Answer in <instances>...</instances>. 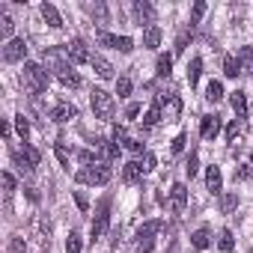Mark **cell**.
I'll return each instance as SVG.
<instances>
[{"mask_svg":"<svg viewBox=\"0 0 253 253\" xmlns=\"http://www.w3.org/2000/svg\"><path fill=\"white\" fill-rule=\"evenodd\" d=\"M45 66L57 75V81L63 86H72V89L81 86V75L69 66V51H63V48H45Z\"/></svg>","mask_w":253,"mask_h":253,"instance_id":"cell-1","label":"cell"},{"mask_svg":"<svg viewBox=\"0 0 253 253\" xmlns=\"http://www.w3.org/2000/svg\"><path fill=\"white\" fill-rule=\"evenodd\" d=\"M48 84H51V75H48L45 66H39V63H24V86H27L30 92H45Z\"/></svg>","mask_w":253,"mask_h":253,"instance_id":"cell-2","label":"cell"},{"mask_svg":"<svg viewBox=\"0 0 253 253\" xmlns=\"http://www.w3.org/2000/svg\"><path fill=\"white\" fill-rule=\"evenodd\" d=\"M110 176H113V170L107 167V161H101V164H95V167H84V170H78L75 179H78L81 185H107Z\"/></svg>","mask_w":253,"mask_h":253,"instance_id":"cell-3","label":"cell"},{"mask_svg":"<svg viewBox=\"0 0 253 253\" xmlns=\"http://www.w3.org/2000/svg\"><path fill=\"white\" fill-rule=\"evenodd\" d=\"M39 149H33V146H27L24 143V149H12V164L21 170V173H33L36 167H39Z\"/></svg>","mask_w":253,"mask_h":253,"instance_id":"cell-4","label":"cell"},{"mask_svg":"<svg viewBox=\"0 0 253 253\" xmlns=\"http://www.w3.org/2000/svg\"><path fill=\"white\" fill-rule=\"evenodd\" d=\"M89 104H92V113H95V119H110L113 116V110H116V104H113V95L110 92H104V89H95L92 92V98H89Z\"/></svg>","mask_w":253,"mask_h":253,"instance_id":"cell-5","label":"cell"},{"mask_svg":"<svg viewBox=\"0 0 253 253\" xmlns=\"http://www.w3.org/2000/svg\"><path fill=\"white\" fill-rule=\"evenodd\" d=\"M152 104H158V107H161V116H164L167 122H173V119H179V113H182V98H179L176 92H170V95H164V92H158Z\"/></svg>","mask_w":253,"mask_h":253,"instance_id":"cell-6","label":"cell"},{"mask_svg":"<svg viewBox=\"0 0 253 253\" xmlns=\"http://www.w3.org/2000/svg\"><path fill=\"white\" fill-rule=\"evenodd\" d=\"M98 45L113 48V51H119V54H131V51H134V39H128V36H113V33H107V30H98Z\"/></svg>","mask_w":253,"mask_h":253,"instance_id":"cell-7","label":"cell"},{"mask_svg":"<svg viewBox=\"0 0 253 253\" xmlns=\"http://www.w3.org/2000/svg\"><path fill=\"white\" fill-rule=\"evenodd\" d=\"M107 226H110V200L104 197V200L98 203V209H95V217H92V226H89L92 238H101V235L107 232Z\"/></svg>","mask_w":253,"mask_h":253,"instance_id":"cell-8","label":"cell"},{"mask_svg":"<svg viewBox=\"0 0 253 253\" xmlns=\"http://www.w3.org/2000/svg\"><path fill=\"white\" fill-rule=\"evenodd\" d=\"M27 57V42L24 39H12L3 45V63H21Z\"/></svg>","mask_w":253,"mask_h":253,"instance_id":"cell-9","label":"cell"},{"mask_svg":"<svg viewBox=\"0 0 253 253\" xmlns=\"http://www.w3.org/2000/svg\"><path fill=\"white\" fill-rule=\"evenodd\" d=\"M66 51H69V60L72 63H92V54H89V48H86L84 39H72Z\"/></svg>","mask_w":253,"mask_h":253,"instance_id":"cell-10","label":"cell"},{"mask_svg":"<svg viewBox=\"0 0 253 253\" xmlns=\"http://www.w3.org/2000/svg\"><path fill=\"white\" fill-rule=\"evenodd\" d=\"M92 149H95V152H98V158H104L107 164L119 158V146H116L113 140H104V137H95V140H92Z\"/></svg>","mask_w":253,"mask_h":253,"instance_id":"cell-11","label":"cell"},{"mask_svg":"<svg viewBox=\"0 0 253 253\" xmlns=\"http://www.w3.org/2000/svg\"><path fill=\"white\" fill-rule=\"evenodd\" d=\"M217 131H220V116L217 113H209V116L200 119V134H203V140H214Z\"/></svg>","mask_w":253,"mask_h":253,"instance_id":"cell-12","label":"cell"},{"mask_svg":"<svg viewBox=\"0 0 253 253\" xmlns=\"http://www.w3.org/2000/svg\"><path fill=\"white\" fill-rule=\"evenodd\" d=\"M170 206H173V211H176V214H182V211H185V206H188V188H185L182 182H176V185L170 188Z\"/></svg>","mask_w":253,"mask_h":253,"instance_id":"cell-13","label":"cell"},{"mask_svg":"<svg viewBox=\"0 0 253 253\" xmlns=\"http://www.w3.org/2000/svg\"><path fill=\"white\" fill-rule=\"evenodd\" d=\"M134 18H137V24H149L152 27V21H155V9H152V3H146V0H134Z\"/></svg>","mask_w":253,"mask_h":253,"instance_id":"cell-14","label":"cell"},{"mask_svg":"<svg viewBox=\"0 0 253 253\" xmlns=\"http://www.w3.org/2000/svg\"><path fill=\"white\" fill-rule=\"evenodd\" d=\"M143 173H146V167H143L140 161H128V164L122 167V182L134 185V182H140V179H143Z\"/></svg>","mask_w":253,"mask_h":253,"instance_id":"cell-15","label":"cell"},{"mask_svg":"<svg viewBox=\"0 0 253 253\" xmlns=\"http://www.w3.org/2000/svg\"><path fill=\"white\" fill-rule=\"evenodd\" d=\"M75 116H78V107L69 104V101H60V104H54V110H51V119H54V122H69V119H75Z\"/></svg>","mask_w":253,"mask_h":253,"instance_id":"cell-16","label":"cell"},{"mask_svg":"<svg viewBox=\"0 0 253 253\" xmlns=\"http://www.w3.org/2000/svg\"><path fill=\"white\" fill-rule=\"evenodd\" d=\"M206 188L211 191V194H220V188H223V176H220V167H209L206 170Z\"/></svg>","mask_w":253,"mask_h":253,"instance_id":"cell-17","label":"cell"},{"mask_svg":"<svg viewBox=\"0 0 253 253\" xmlns=\"http://www.w3.org/2000/svg\"><path fill=\"white\" fill-rule=\"evenodd\" d=\"M161 226H164V220H146V223L137 229V241H152V238L161 232Z\"/></svg>","mask_w":253,"mask_h":253,"instance_id":"cell-18","label":"cell"},{"mask_svg":"<svg viewBox=\"0 0 253 253\" xmlns=\"http://www.w3.org/2000/svg\"><path fill=\"white\" fill-rule=\"evenodd\" d=\"M229 104H232V110L238 113V119H244V116H247V92H241V89L229 92Z\"/></svg>","mask_w":253,"mask_h":253,"instance_id":"cell-19","label":"cell"},{"mask_svg":"<svg viewBox=\"0 0 253 253\" xmlns=\"http://www.w3.org/2000/svg\"><path fill=\"white\" fill-rule=\"evenodd\" d=\"M42 18L48 21V27H54V30H60L63 27V18H60V12H57V6L54 3H42Z\"/></svg>","mask_w":253,"mask_h":253,"instance_id":"cell-20","label":"cell"},{"mask_svg":"<svg viewBox=\"0 0 253 253\" xmlns=\"http://www.w3.org/2000/svg\"><path fill=\"white\" fill-rule=\"evenodd\" d=\"M89 66L95 69V75H98V78H104V81H110V78H113V66H110V63H107L104 57L92 54V63H89Z\"/></svg>","mask_w":253,"mask_h":253,"instance_id":"cell-21","label":"cell"},{"mask_svg":"<svg viewBox=\"0 0 253 253\" xmlns=\"http://www.w3.org/2000/svg\"><path fill=\"white\" fill-rule=\"evenodd\" d=\"M238 63H241V75H253V48L244 45L238 51Z\"/></svg>","mask_w":253,"mask_h":253,"instance_id":"cell-22","label":"cell"},{"mask_svg":"<svg viewBox=\"0 0 253 253\" xmlns=\"http://www.w3.org/2000/svg\"><path fill=\"white\" fill-rule=\"evenodd\" d=\"M161 39H164V33H161V27H146V33H143V45L146 48H158L161 45Z\"/></svg>","mask_w":253,"mask_h":253,"instance_id":"cell-23","label":"cell"},{"mask_svg":"<svg viewBox=\"0 0 253 253\" xmlns=\"http://www.w3.org/2000/svg\"><path fill=\"white\" fill-rule=\"evenodd\" d=\"M191 244H194L197 250H206V247L211 244V232H209L206 226H203V229H197V232L191 235Z\"/></svg>","mask_w":253,"mask_h":253,"instance_id":"cell-24","label":"cell"},{"mask_svg":"<svg viewBox=\"0 0 253 253\" xmlns=\"http://www.w3.org/2000/svg\"><path fill=\"white\" fill-rule=\"evenodd\" d=\"M217 247H220V253H232V250H235L232 229H220V235H217Z\"/></svg>","mask_w":253,"mask_h":253,"instance_id":"cell-25","label":"cell"},{"mask_svg":"<svg viewBox=\"0 0 253 253\" xmlns=\"http://www.w3.org/2000/svg\"><path fill=\"white\" fill-rule=\"evenodd\" d=\"M161 119H164V116H161V107H158V104H152V107L146 110V116H143L140 122H143V128H155V125H158Z\"/></svg>","mask_w":253,"mask_h":253,"instance_id":"cell-26","label":"cell"},{"mask_svg":"<svg viewBox=\"0 0 253 253\" xmlns=\"http://www.w3.org/2000/svg\"><path fill=\"white\" fill-rule=\"evenodd\" d=\"M200 75H203V60H200V57H194V60L188 63V84H191V86H197Z\"/></svg>","mask_w":253,"mask_h":253,"instance_id":"cell-27","label":"cell"},{"mask_svg":"<svg viewBox=\"0 0 253 253\" xmlns=\"http://www.w3.org/2000/svg\"><path fill=\"white\" fill-rule=\"evenodd\" d=\"M223 75H226V78H238V75H241L238 57H223Z\"/></svg>","mask_w":253,"mask_h":253,"instance_id":"cell-28","label":"cell"},{"mask_svg":"<svg viewBox=\"0 0 253 253\" xmlns=\"http://www.w3.org/2000/svg\"><path fill=\"white\" fill-rule=\"evenodd\" d=\"M78 161H81L84 167H95V164H101V158H98L95 149H81V152H78Z\"/></svg>","mask_w":253,"mask_h":253,"instance_id":"cell-29","label":"cell"},{"mask_svg":"<svg viewBox=\"0 0 253 253\" xmlns=\"http://www.w3.org/2000/svg\"><path fill=\"white\" fill-rule=\"evenodd\" d=\"M206 98H209V101H220V98H223V84H220V81H209Z\"/></svg>","mask_w":253,"mask_h":253,"instance_id":"cell-30","label":"cell"},{"mask_svg":"<svg viewBox=\"0 0 253 253\" xmlns=\"http://www.w3.org/2000/svg\"><path fill=\"white\" fill-rule=\"evenodd\" d=\"M235 209H238V194H232V191L223 194V197H220V211L229 214V211H235Z\"/></svg>","mask_w":253,"mask_h":253,"instance_id":"cell-31","label":"cell"},{"mask_svg":"<svg viewBox=\"0 0 253 253\" xmlns=\"http://www.w3.org/2000/svg\"><path fill=\"white\" fill-rule=\"evenodd\" d=\"M170 72H173V57L161 54L158 57V78H170Z\"/></svg>","mask_w":253,"mask_h":253,"instance_id":"cell-32","label":"cell"},{"mask_svg":"<svg viewBox=\"0 0 253 253\" xmlns=\"http://www.w3.org/2000/svg\"><path fill=\"white\" fill-rule=\"evenodd\" d=\"M12 30H15V21H12L9 15H0V39H9ZM9 42H12V39H9Z\"/></svg>","mask_w":253,"mask_h":253,"instance_id":"cell-33","label":"cell"},{"mask_svg":"<svg viewBox=\"0 0 253 253\" xmlns=\"http://www.w3.org/2000/svg\"><path fill=\"white\" fill-rule=\"evenodd\" d=\"M54 155L60 158V167H66V170L72 167V155H69V149H66L63 143H54Z\"/></svg>","mask_w":253,"mask_h":253,"instance_id":"cell-34","label":"cell"},{"mask_svg":"<svg viewBox=\"0 0 253 253\" xmlns=\"http://www.w3.org/2000/svg\"><path fill=\"white\" fill-rule=\"evenodd\" d=\"M81 244H84L81 232H69V238H66V253H81Z\"/></svg>","mask_w":253,"mask_h":253,"instance_id":"cell-35","label":"cell"},{"mask_svg":"<svg viewBox=\"0 0 253 253\" xmlns=\"http://www.w3.org/2000/svg\"><path fill=\"white\" fill-rule=\"evenodd\" d=\"M15 128H18L21 140L27 143V137H30V122H27V116H24V113H18V116H15Z\"/></svg>","mask_w":253,"mask_h":253,"instance_id":"cell-36","label":"cell"},{"mask_svg":"<svg viewBox=\"0 0 253 253\" xmlns=\"http://www.w3.org/2000/svg\"><path fill=\"white\" fill-rule=\"evenodd\" d=\"M241 128H244L241 119H232V122L226 125V140H229V143H235V140H238V134H241Z\"/></svg>","mask_w":253,"mask_h":253,"instance_id":"cell-37","label":"cell"},{"mask_svg":"<svg viewBox=\"0 0 253 253\" xmlns=\"http://www.w3.org/2000/svg\"><path fill=\"white\" fill-rule=\"evenodd\" d=\"M116 95H119V98L131 95V78H119V81H116Z\"/></svg>","mask_w":253,"mask_h":253,"instance_id":"cell-38","label":"cell"},{"mask_svg":"<svg viewBox=\"0 0 253 253\" xmlns=\"http://www.w3.org/2000/svg\"><path fill=\"white\" fill-rule=\"evenodd\" d=\"M203 15H206V0H197V3H194V12H191V27L200 24Z\"/></svg>","mask_w":253,"mask_h":253,"instance_id":"cell-39","label":"cell"},{"mask_svg":"<svg viewBox=\"0 0 253 253\" xmlns=\"http://www.w3.org/2000/svg\"><path fill=\"white\" fill-rule=\"evenodd\" d=\"M110 140H113V143H125V140H128V137H125V125H113Z\"/></svg>","mask_w":253,"mask_h":253,"instance_id":"cell-40","label":"cell"},{"mask_svg":"<svg viewBox=\"0 0 253 253\" xmlns=\"http://www.w3.org/2000/svg\"><path fill=\"white\" fill-rule=\"evenodd\" d=\"M0 182H3V191H6V194L15 191V176H12V173H3V176H0Z\"/></svg>","mask_w":253,"mask_h":253,"instance_id":"cell-41","label":"cell"},{"mask_svg":"<svg viewBox=\"0 0 253 253\" xmlns=\"http://www.w3.org/2000/svg\"><path fill=\"white\" fill-rule=\"evenodd\" d=\"M125 149H128L131 155H143V143L140 140H125Z\"/></svg>","mask_w":253,"mask_h":253,"instance_id":"cell-42","label":"cell"},{"mask_svg":"<svg viewBox=\"0 0 253 253\" xmlns=\"http://www.w3.org/2000/svg\"><path fill=\"white\" fill-rule=\"evenodd\" d=\"M185 173H188L191 179L197 176V155H194V152H191V158H188V164H185Z\"/></svg>","mask_w":253,"mask_h":253,"instance_id":"cell-43","label":"cell"},{"mask_svg":"<svg viewBox=\"0 0 253 253\" xmlns=\"http://www.w3.org/2000/svg\"><path fill=\"white\" fill-rule=\"evenodd\" d=\"M75 203H78V209H81V211H86V209H89V200H86L81 191H75Z\"/></svg>","mask_w":253,"mask_h":253,"instance_id":"cell-44","label":"cell"},{"mask_svg":"<svg viewBox=\"0 0 253 253\" xmlns=\"http://www.w3.org/2000/svg\"><path fill=\"white\" fill-rule=\"evenodd\" d=\"M9 250H12V253H24V241H21L18 235H12V241H9Z\"/></svg>","mask_w":253,"mask_h":253,"instance_id":"cell-45","label":"cell"},{"mask_svg":"<svg viewBox=\"0 0 253 253\" xmlns=\"http://www.w3.org/2000/svg\"><path fill=\"white\" fill-rule=\"evenodd\" d=\"M137 113H140V104H137V101H131L128 107H125V119H134Z\"/></svg>","mask_w":253,"mask_h":253,"instance_id":"cell-46","label":"cell"},{"mask_svg":"<svg viewBox=\"0 0 253 253\" xmlns=\"http://www.w3.org/2000/svg\"><path fill=\"white\" fill-rule=\"evenodd\" d=\"M185 143H188V137H185V134H179V137H176V140H173V152H176V155H179V152H182V149H185Z\"/></svg>","mask_w":253,"mask_h":253,"instance_id":"cell-47","label":"cell"},{"mask_svg":"<svg viewBox=\"0 0 253 253\" xmlns=\"http://www.w3.org/2000/svg\"><path fill=\"white\" fill-rule=\"evenodd\" d=\"M152 247H155V238L152 241H137V253H152Z\"/></svg>","mask_w":253,"mask_h":253,"instance_id":"cell-48","label":"cell"},{"mask_svg":"<svg viewBox=\"0 0 253 253\" xmlns=\"http://www.w3.org/2000/svg\"><path fill=\"white\" fill-rule=\"evenodd\" d=\"M253 176V167H241V170H235V179H250Z\"/></svg>","mask_w":253,"mask_h":253,"instance_id":"cell-49","label":"cell"},{"mask_svg":"<svg viewBox=\"0 0 253 253\" xmlns=\"http://www.w3.org/2000/svg\"><path fill=\"white\" fill-rule=\"evenodd\" d=\"M155 167V155L152 152H146V170H152Z\"/></svg>","mask_w":253,"mask_h":253,"instance_id":"cell-50","label":"cell"},{"mask_svg":"<svg viewBox=\"0 0 253 253\" xmlns=\"http://www.w3.org/2000/svg\"><path fill=\"white\" fill-rule=\"evenodd\" d=\"M27 197H30L33 203H39V194H36V188H27Z\"/></svg>","mask_w":253,"mask_h":253,"instance_id":"cell-51","label":"cell"},{"mask_svg":"<svg viewBox=\"0 0 253 253\" xmlns=\"http://www.w3.org/2000/svg\"><path fill=\"white\" fill-rule=\"evenodd\" d=\"M250 167H253V152H250Z\"/></svg>","mask_w":253,"mask_h":253,"instance_id":"cell-52","label":"cell"}]
</instances>
